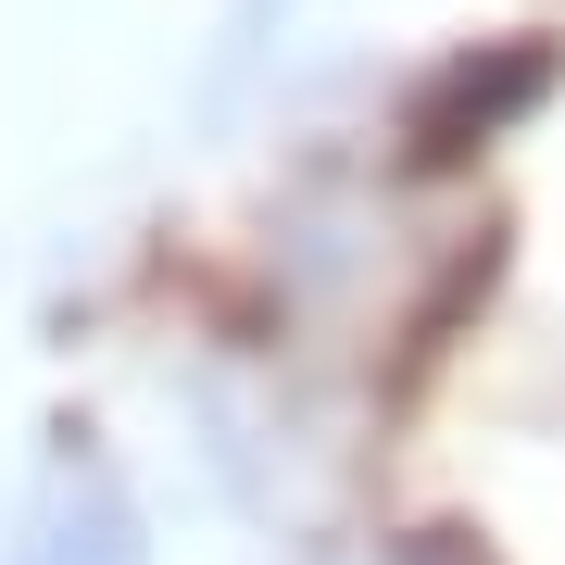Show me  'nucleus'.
Here are the masks:
<instances>
[{
  "label": "nucleus",
  "instance_id": "nucleus-1",
  "mask_svg": "<svg viewBox=\"0 0 565 565\" xmlns=\"http://www.w3.org/2000/svg\"><path fill=\"white\" fill-rule=\"evenodd\" d=\"M13 565H139V515H126V490L102 465H76V478H51L39 527H25Z\"/></svg>",
  "mask_w": 565,
  "mask_h": 565
}]
</instances>
